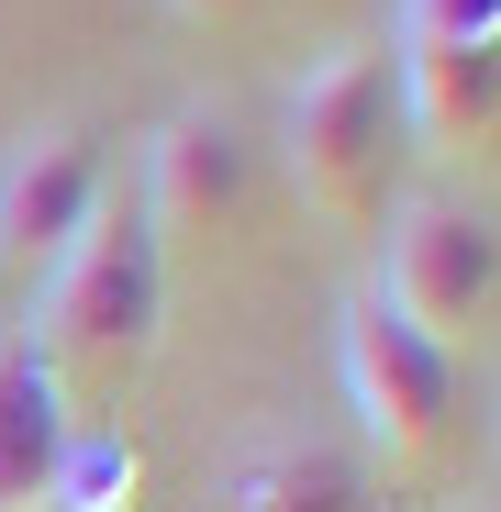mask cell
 <instances>
[{
  "label": "cell",
  "instance_id": "cell-1",
  "mask_svg": "<svg viewBox=\"0 0 501 512\" xmlns=\"http://www.w3.org/2000/svg\"><path fill=\"white\" fill-rule=\"evenodd\" d=\"M156 323H167V245H156L145 201L112 190L90 212V234L45 268L23 334H34V357L56 379H123V368L156 357Z\"/></svg>",
  "mask_w": 501,
  "mask_h": 512
},
{
  "label": "cell",
  "instance_id": "cell-2",
  "mask_svg": "<svg viewBox=\"0 0 501 512\" xmlns=\"http://www.w3.org/2000/svg\"><path fill=\"white\" fill-rule=\"evenodd\" d=\"M390 156H401L390 45L346 34V45H323V56L290 78V101H279V167H290V190H301L323 223L368 234V223L390 212Z\"/></svg>",
  "mask_w": 501,
  "mask_h": 512
},
{
  "label": "cell",
  "instance_id": "cell-3",
  "mask_svg": "<svg viewBox=\"0 0 501 512\" xmlns=\"http://www.w3.org/2000/svg\"><path fill=\"white\" fill-rule=\"evenodd\" d=\"M379 312H401L412 334H435V346L457 357V334L490 323L501 301V223L457 190H412L379 212V279H368Z\"/></svg>",
  "mask_w": 501,
  "mask_h": 512
},
{
  "label": "cell",
  "instance_id": "cell-4",
  "mask_svg": "<svg viewBox=\"0 0 501 512\" xmlns=\"http://www.w3.org/2000/svg\"><path fill=\"white\" fill-rule=\"evenodd\" d=\"M334 379L357 401L368 457H390V468L435 457L446 423H457V357L435 334H412L401 312H379L368 290H346V312H334Z\"/></svg>",
  "mask_w": 501,
  "mask_h": 512
},
{
  "label": "cell",
  "instance_id": "cell-5",
  "mask_svg": "<svg viewBox=\"0 0 501 512\" xmlns=\"http://www.w3.org/2000/svg\"><path fill=\"white\" fill-rule=\"evenodd\" d=\"M145 223L156 245H212V234H245V201H257V134H245L223 101H179L156 134H145Z\"/></svg>",
  "mask_w": 501,
  "mask_h": 512
},
{
  "label": "cell",
  "instance_id": "cell-6",
  "mask_svg": "<svg viewBox=\"0 0 501 512\" xmlns=\"http://www.w3.org/2000/svg\"><path fill=\"white\" fill-rule=\"evenodd\" d=\"M112 201V145L90 123H34L0 156V268H56V256L90 234V212Z\"/></svg>",
  "mask_w": 501,
  "mask_h": 512
},
{
  "label": "cell",
  "instance_id": "cell-7",
  "mask_svg": "<svg viewBox=\"0 0 501 512\" xmlns=\"http://www.w3.org/2000/svg\"><path fill=\"white\" fill-rule=\"evenodd\" d=\"M390 90L424 156H479L501 134V45H390Z\"/></svg>",
  "mask_w": 501,
  "mask_h": 512
},
{
  "label": "cell",
  "instance_id": "cell-8",
  "mask_svg": "<svg viewBox=\"0 0 501 512\" xmlns=\"http://www.w3.org/2000/svg\"><path fill=\"white\" fill-rule=\"evenodd\" d=\"M67 435H78L67 379L34 357V334H23V323H0V512H45Z\"/></svg>",
  "mask_w": 501,
  "mask_h": 512
},
{
  "label": "cell",
  "instance_id": "cell-9",
  "mask_svg": "<svg viewBox=\"0 0 501 512\" xmlns=\"http://www.w3.org/2000/svg\"><path fill=\"white\" fill-rule=\"evenodd\" d=\"M234 512H368V468L334 446H257L234 479Z\"/></svg>",
  "mask_w": 501,
  "mask_h": 512
},
{
  "label": "cell",
  "instance_id": "cell-10",
  "mask_svg": "<svg viewBox=\"0 0 501 512\" xmlns=\"http://www.w3.org/2000/svg\"><path fill=\"white\" fill-rule=\"evenodd\" d=\"M134 490H145L134 435H112V423H78V435H67V457H56L45 512H134Z\"/></svg>",
  "mask_w": 501,
  "mask_h": 512
},
{
  "label": "cell",
  "instance_id": "cell-11",
  "mask_svg": "<svg viewBox=\"0 0 501 512\" xmlns=\"http://www.w3.org/2000/svg\"><path fill=\"white\" fill-rule=\"evenodd\" d=\"M401 45H501V0H401Z\"/></svg>",
  "mask_w": 501,
  "mask_h": 512
},
{
  "label": "cell",
  "instance_id": "cell-12",
  "mask_svg": "<svg viewBox=\"0 0 501 512\" xmlns=\"http://www.w3.org/2000/svg\"><path fill=\"white\" fill-rule=\"evenodd\" d=\"M179 23H245V12H268V0H167Z\"/></svg>",
  "mask_w": 501,
  "mask_h": 512
},
{
  "label": "cell",
  "instance_id": "cell-13",
  "mask_svg": "<svg viewBox=\"0 0 501 512\" xmlns=\"http://www.w3.org/2000/svg\"><path fill=\"white\" fill-rule=\"evenodd\" d=\"M468 512H490V501H468Z\"/></svg>",
  "mask_w": 501,
  "mask_h": 512
}]
</instances>
